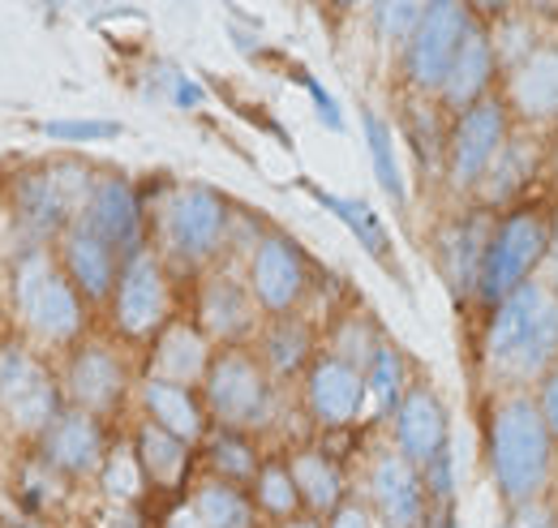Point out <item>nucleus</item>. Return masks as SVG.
Returning <instances> with one entry per match:
<instances>
[{"label":"nucleus","instance_id":"f257e3e1","mask_svg":"<svg viewBox=\"0 0 558 528\" xmlns=\"http://www.w3.org/2000/svg\"><path fill=\"white\" fill-rule=\"evenodd\" d=\"M4 301H9L13 335H22L44 357H65L73 344L86 339L90 305L61 271L52 245H22L9 259Z\"/></svg>","mask_w":558,"mask_h":528},{"label":"nucleus","instance_id":"f03ea898","mask_svg":"<svg viewBox=\"0 0 558 528\" xmlns=\"http://www.w3.org/2000/svg\"><path fill=\"white\" fill-rule=\"evenodd\" d=\"M489 481L507 512L546 503L555 485L558 443L529 392H494L486 408Z\"/></svg>","mask_w":558,"mask_h":528},{"label":"nucleus","instance_id":"7ed1b4c3","mask_svg":"<svg viewBox=\"0 0 558 528\" xmlns=\"http://www.w3.org/2000/svg\"><path fill=\"white\" fill-rule=\"evenodd\" d=\"M486 374L498 392L537 387L558 365V284L529 279L489 310Z\"/></svg>","mask_w":558,"mask_h":528},{"label":"nucleus","instance_id":"20e7f679","mask_svg":"<svg viewBox=\"0 0 558 528\" xmlns=\"http://www.w3.org/2000/svg\"><path fill=\"white\" fill-rule=\"evenodd\" d=\"M236 211L210 185H172L146 206V245L168 263L177 279H198L232 254Z\"/></svg>","mask_w":558,"mask_h":528},{"label":"nucleus","instance_id":"39448f33","mask_svg":"<svg viewBox=\"0 0 558 528\" xmlns=\"http://www.w3.org/2000/svg\"><path fill=\"white\" fill-rule=\"evenodd\" d=\"M95 177L99 172L90 164L70 159V155H52V159L22 168L9 181V199H4L17 232H22V245H52L82 215Z\"/></svg>","mask_w":558,"mask_h":528},{"label":"nucleus","instance_id":"423d86ee","mask_svg":"<svg viewBox=\"0 0 558 528\" xmlns=\"http://www.w3.org/2000/svg\"><path fill=\"white\" fill-rule=\"evenodd\" d=\"M198 392L207 404L210 425L241 430V434H263L276 425L279 383L267 374V365L258 361V352L250 344L215 348Z\"/></svg>","mask_w":558,"mask_h":528},{"label":"nucleus","instance_id":"0eeeda50","mask_svg":"<svg viewBox=\"0 0 558 528\" xmlns=\"http://www.w3.org/2000/svg\"><path fill=\"white\" fill-rule=\"evenodd\" d=\"M65 412L52 357L31 348L22 335H0V425L4 434L35 443Z\"/></svg>","mask_w":558,"mask_h":528},{"label":"nucleus","instance_id":"6e6552de","mask_svg":"<svg viewBox=\"0 0 558 528\" xmlns=\"http://www.w3.org/2000/svg\"><path fill=\"white\" fill-rule=\"evenodd\" d=\"M550 237H555V219L546 211L507 206L502 215H494L482 275H477V301L494 310L502 297H511L520 284H529L537 275V266L550 259Z\"/></svg>","mask_w":558,"mask_h":528},{"label":"nucleus","instance_id":"1a4fd4ad","mask_svg":"<svg viewBox=\"0 0 558 528\" xmlns=\"http://www.w3.org/2000/svg\"><path fill=\"white\" fill-rule=\"evenodd\" d=\"M104 310H108V327L117 344H150L172 319H181L177 275L146 245L134 259H125L121 279Z\"/></svg>","mask_w":558,"mask_h":528},{"label":"nucleus","instance_id":"9d476101","mask_svg":"<svg viewBox=\"0 0 558 528\" xmlns=\"http://www.w3.org/2000/svg\"><path fill=\"white\" fill-rule=\"evenodd\" d=\"M57 379L65 408H82L99 421H117L130 396L138 392L125 348L117 339H90V335L57 361Z\"/></svg>","mask_w":558,"mask_h":528},{"label":"nucleus","instance_id":"9b49d317","mask_svg":"<svg viewBox=\"0 0 558 528\" xmlns=\"http://www.w3.org/2000/svg\"><path fill=\"white\" fill-rule=\"evenodd\" d=\"M511 112L502 104V95L494 91L482 104L464 108L451 117L447 125V146H442V172L447 185L460 194H477L486 185L494 159L502 155V146L511 142Z\"/></svg>","mask_w":558,"mask_h":528},{"label":"nucleus","instance_id":"f8f14e48","mask_svg":"<svg viewBox=\"0 0 558 528\" xmlns=\"http://www.w3.org/2000/svg\"><path fill=\"white\" fill-rule=\"evenodd\" d=\"M473 26H477V13L464 0H434V4H425L417 31L400 48L404 82L417 91L421 99H438V86H442L447 69H451L460 44L469 39Z\"/></svg>","mask_w":558,"mask_h":528},{"label":"nucleus","instance_id":"ddd939ff","mask_svg":"<svg viewBox=\"0 0 558 528\" xmlns=\"http://www.w3.org/2000/svg\"><path fill=\"white\" fill-rule=\"evenodd\" d=\"M245 284L263 310V319H283V314H301L310 288H314V271H310V259L305 250L279 232V228H263L254 250L245 254Z\"/></svg>","mask_w":558,"mask_h":528},{"label":"nucleus","instance_id":"4468645a","mask_svg":"<svg viewBox=\"0 0 558 528\" xmlns=\"http://www.w3.org/2000/svg\"><path fill=\"white\" fill-rule=\"evenodd\" d=\"M190 319L207 335L215 348H236V344H254V335L263 331V310L245 284V271H232L228 263L210 266L194 279V301H190Z\"/></svg>","mask_w":558,"mask_h":528},{"label":"nucleus","instance_id":"2eb2a0df","mask_svg":"<svg viewBox=\"0 0 558 528\" xmlns=\"http://www.w3.org/2000/svg\"><path fill=\"white\" fill-rule=\"evenodd\" d=\"M296 383H301V408H305L310 425H318L323 434H344L361 421V412H365L361 365L336 357L331 348H318V357L305 365V374Z\"/></svg>","mask_w":558,"mask_h":528},{"label":"nucleus","instance_id":"dca6fc26","mask_svg":"<svg viewBox=\"0 0 558 528\" xmlns=\"http://www.w3.org/2000/svg\"><path fill=\"white\" fill-rule=\"evenodd\" d=\"M112 430L108 421L82 412V408H65L39 439H35V452L39 460L48 464L52 472L70 477V481H86V477H99L104 464L112 456Z\"/></svg>","mask_w":558,"mask_h":528},{"label":"nucleus","instance_id":"f3484780","mask_svg":"<svg viewBox=\"0 0 558 528\" xmlns=\"http://www.w3.org/2000/svg\"><path fill=\"white\" fill-rule=\"evenodd\" d=\"M95 237H104L121 259H134L146 250V199L121 172H99L90 185V199L77 215Z\"/></svg>","mask_w":558,"mask_h":528},{"label":"nucleus","instance_id":"a211bd4d","mask_svg":"<svg viewBox=\"0 0 558 528\" xmlns=\"http://www.w3.org/2000/svg\"><path fill=\"white\" fill-rule=\"evenodd\" d=\"M502 104L511 121L555 125L558 121V39H537L524 57L502 69Z\"/></svg>","mask_w":558,"mask_h":528},{"label":"nucleus","instance_id":"6ab92c4d","mask_svg":"<svg viewBox=\"0 0 558 528\" xmlns=\"http://www.w3.org/2000/svg\"><path fill=\"white\" fill-rule=\"evenodd\" d=\"M365 503L383 528H429V516H434L421 468H413L396 452L374 456L365 472Z\"/></svg>","mask_w":558,"mask_h":528},{"label":"nucleus","instance_id":"aec40b11","mask_svg":"<svg viewBox=\"0 0 558 528\" xmlns=\"http://www.w3.org/2000/svg\"><path fill=\"white\" fill-rule=\"evenodd\" d=\"M447 447H451V412L429 383L413 379L409 396L391 412V452L404 456L413 468H425Z\"/></svg>","mask_w":558,"mask_h":528},{"label":"nucleus","instance_id":"412c9836","mask_svg":"<svg viewBox=\"0 0 558 528\" xmlns=\"http://www.w3.org/2000/svg\"><path fill=\"white\" fill-rule=\"evenodd\" d=\"M52 250H57L61 271L73 279V288L86 297V305H90V310H104L108 297H112V288H117V279H121L125 259H121L104 237H95L82 219H73L70 228L52 241Z\"/></svg>","mask_w":558,"mask_h":528},{"label":"nucleus","instance_id":"4be33fe9","mask_svg":"<svg viewBox=\"0 0 558 528\" xmlns=\"http://www.w3.org/2000/svg\"><path fill=\"white\" fill-rule=\"evenodd\" d=\"M498 82H502V65H498L494 35H489L486 22H477V26L469 31V39L460 44V52H456V61L447 69V77H442L434 104H442V112L456 117V112H464V108L482 104L486 95H494Z\"/></svg>","mask_w":558,"mask_h":528},{"label":"nucleus","instance_id":"5701e85b","mask_svg":"<svg viewBox=\"0 0 558 528\" xmlns=\"http://www.w3.org/2000/svg\"><path fill=\"white\" fill-rule=\"evenodd\" d=\"M215 357V344L198 331L194 319H172L168 327L150 339V357L142 365L146 379H163V383H177V387H203L207 379V365Z\"/></svg>","mask_w":558,"mask_h":528},{"label":"nucleus","instance_id":"b1692460","mask_svg":"<svg viewBox=\"0 0 558 528\" xmlns=\"http://www.w3.org/2000/svg\"><path fill=\"white\" fill-rule=\"evenodd\" d=\"M489 228H494V215L489 211H464L438 237L442 279H447V288L460 301H477V275H482V259H486Z\"/></svg>","mask_w":558,"mask_h":528},{"label":"nucleus","instance_id":"393cba45","mask_svg":"<svg viewBox=\"0 0 558 528\" xmlns=\"http://www.w3.org/2000/svg\"><path fill=\"white\" fill-rule=\"evenodd\" d=\"M134 399H138V408L146 421H155L159 430L185 439L190 447H198V443L207 439L210 417H207V404H203V392H194V387H177V383H163V379H146V374H142Z\"/></svg>","mask_w":558,"mask_h":528},{"label":"nucleus","instance_id":"a878e982","mask_svg":"<svg viewBox=\"0 0 558 528\" xmlns=\"http://www.w3.org/2000/svg\"><path fill=\"white\" fill-rule=\"evenodd\" d=\"M258 352V361L267 365V374L279 387L301 379L305 365L318 357V331L305 314H283V319H263V331L250 344Z\"/></svg>","mask_w":558,"mask_h":528},{"label":"nucleus","instance_id":"bb28decb","mask_svg":"<svg viewBox=\"0 0 558 528\" xmlns=\"http://www.w3.org/2000/svg\"><path fill=\"white\" fill-rule=\"evenodd\" d=\"M130 447H134V456H138V468L150 490L177 494V490L190 485V468H194V452H198V447H190L185 439H177V434L159 430L155 421L138 417V425H134V434H130Z\"/></svg>","mask_w":558,"mask_h":528},{"label":"nucleus","instance_id":"cd10ccee","mask_svg":"<svg viewBox=\"0 0 558 528\" xmlns=\"http://www.w3.org/2000/svg\"><path fill=\"white\" fill-rule=\"evenodd\" d=\"M301 190L310 194L314 202H323L344 228H349L352 237L361 241V250L374 259V263H383L396 279H404L400 275V263H396V241H391V228H387V219L369 206L365 199H344V194H331V190H323V185H314V181H301Z\"/></svg>","mask_w":558,"mask_h":528},{"label":"nucleus","instance_id":"c85d7f7f","mask_svg":"<svg viewBox=\"0 0 558 528\" xmlns=\"http://www.w3.org/2000/svg\"><path fill=\"white\" fill-rule=\"evenodd\" d=\"M283 460H288V468H292L301 507H305L310 516H327V512L349 494V477H344L340 460H336L327 447L305 443V447H292Z\"/></svg>","mask_w":558,"mask_h":528},{"label":"nucleus","instance_id":"c756f323","mask_svg":"<svg viewBox=\"0 0 558 528\" xmlns=\"http://www.w3.org/2000/svg\"><path fill=\"white\" fill-rule=\"evenodd\" d=\"M185 507L198 520V528H263V516H258L250 490L219 481V477H203L198 485H190Z\"/></svg>","mask_w":558,"mask_h":528},{"label":"nucleus","instance_id":"7c9ffc66","mask_svg":"<svg viewBox=\"0 0 558 528\" xmlns=\"http://www.w3.org/2000/svg\"><path fill=\"white\" fill-rule=\"evenodd\" d=\"M203 464H207V477L219 481H232V485H254L258 468H263V452H258V434H241V430H223V425H210L207 439L198 443Z\"/></svg>","mask_w":558,"mask_h":528},{"label":"nucleus","instance_id":"2f4dec72","mask_svg":"<svg viewBox=\"0 0 558 528\" xmlns=\"http://www.w3.org/2000/svg\"><path fill=\"white\" fill-rule=\"evenodd\" d=\"M361 379H365V408H369L374 417H387V421H391V412L400 408V399L409 396V387H413L409 361H404V352H400L387 335H383V339L374 344V352L365 357Z\"/></svg>","mask_w":558,"mask_h":528},{"label":"nucleus","instance_id":"473e14b6","mask_svg":"<svg viewBox=\"0 0 558 528\" xmlns=\"http://www.w3.org/2000/svg\"><path fill=\"white\" fill-rule=\"evenodd\" d=\"M361 133H365V151H369V168H374V181L396 206L409 202V181H404V168H400V155H396V137L387 117H378L369 104H361Z\"/></svg>","mask_w":558,"mask_h":528},{"label":"nucleus","instance_id":"72a5a7b5","mask_svg":"<svg viewBox=\"0 0 558 528\" xmlns=\"http://www.w3.org/2000/svg\"><path fill=\"white\" fill-rule=\"evenodd\" d=\"M250 499H254L258 516H267L271 525L292 520V516L305 512V507H301V494H296V481H292V468H288L283 456H267V460H263L254 485H250Z\"/></svg>","mask_w":558,"mask_h":528},{"label":"nucleus","instance_id":"f704fd0d","mask_svg":"<svg viewBox=\"0 0 558 528\" xmlns=\"http://www.w3.org/2000/svg\"><path fill=\"white\" fill-rule=\"evenodd\" d=\"M99 481H104V494H108V499H117L121 507H138V499L150 490L130 443H117V447H112V456H108V464H104Z\"/></svg>","mask_w":558,"mask_h":528},{"label":"nucleus","instance_id":"c9c22d12","mask_svg":"<svg viewBox=\"0 0 558 528\" xmlns=\"http://www.w3.org/2000/svg\"><path fill=\"white\" fill-rule=\"evenodd\" d=\"M421 13H425V4H413V0H383V4L374 9V22H378V35H383L387 44H396V48H404V44H409V35L417 31Z\"/></svg>","mask_w":558,"mask_h":528},{"label":"nucleus","instance_id":"e433bc0d","mask_svg":"<svg viewBox=\"0 0 558 528\" xmlns=\"http://www.w3.org/2000/svg\"><path fill=\"white\" fill-rule=\"evenodd\" d=\"M421 481H425V494H429L434 512H442L456 499V456H451V447L421 468Z\"/></svg>","mask_w":558,"mask_h":528},{"label":"nucleus","instance_id":"4c0bfd02","mask_svg":"<svg viewBox=\"0 0 558 528\" xmlns=\"http://www.w3.org/2000/svg\"><path fill=\"white\" fill-rule=\"evenodd\" d=\"M159 82H163V99H168L172 108L194 112V108H203V104H207L203 86H198V82H194L181 65H163L159 69Z\"/></svg>","mask_w":558,"mask_h":528},{"label":"nucleus","instance_id":"58836bf2","mask_svg":"<svg viewBox=\"0 0 558 528\" xmlns=\"http://www.w3.org/2000/svg\"><path fill=\"white\" fill-rule=\"evenodd\" d=\"M48 137H61V142H104V137H117L121 121H86V117H73V121H48L44 125Z\"/></svg>","mask_w":558,"mask_h":528},{"label":"nucleus","instance_id":"ea45409f","mask_svg":"<svg viewBox=\"0 0 558 528\" xmlns=\"http://www.w3.org/2000/svg\"><path fill=\"white\" fill-rule=\"evenodd\" d=\"M292 77H296V82L305 86V95H310V104H314L318 121H323V125H327L331 133L344 130V108H340V99H336V95H331V91H327V86H323V82H318L314 73H301V69H296Z\"/></svg>","mask_w":558,"mask_h":528},{"label":"nucleus","instance_id":"a19ab883","mask_svg":"<svg viewBox=\"0 0 558 528\" xmlns=\"http://www.w3.org/2000/svg\"><path fill=\"white\" fill-rule=\"evenodd\" d=\"M323 525L327 528H378V520H374V512H369V503H365V499L344 494V499L323 516Z\"/></svg>","mask_w":558,"mask_h":528},{"label":"nucleus","instance_id":"79ce46f5","mask_svg":"<svg viewBox=\"0 0 558 528\" xmlns=\"http://www.w3.org/2000/svg\"><path fill=\"white\" fill-rule=\"evenodd\" d=\"M533 396V404H537V412H542V421H546V430L555 434V443H558V365L529 392Z\"/></svg>","mask_w":558,"mask_h":528},{"label":"nucleus","instance_id":"37998d69","mask_svg":"<svg viewBox=\"0 0 558 528\" xmlns=\"http://www.w3.org/2000/svg\"><path fill=\"white\" fill-rule=\"evenodd\" d=\"M507 528H558V512H550L546 503H533V507L511 512Z\"/></svg>","mask_w":558,"mask_h":528},{"label":"nucleus","instance_id":"c03bdc74","mask_svg":"<svg viewBox=\"0 0 558 528\" xmlns=\"http://www.w3.org/2000/svg\"><path fill=\"white\" fill-rule=\"evenodd\" d=\"M271 528H327L323 525V516H310V512H301V516H292V520H279Z\"/></svg>","mask_w":558,"mask_h":528},{"label":"nucleus","instance_id":"a18cd8bd","mask_svg":"<svg viewBox=\"0 0 558 528\" xmlns=\"http://www.w3.org/2000/svg\"><path fill=\"white\" fill-rule=\"evenodd\" d=\"M555 485H558V464H555Z\"/></svg>","mask_w":558,"mask_h":528},{"label":"nucleus","instance_id":"49530a36","mask_svg":"<svg viewBox=\"0 0 558 528\" xmlns=\"http://www.w3.org/2000/svg\"><path fill=\"white\" fill-rule=\"evenodd\" d=\"M0 434H4V425H0Z\"/></svg>","mask_w":558,"mask_h":528}]
</instances>
